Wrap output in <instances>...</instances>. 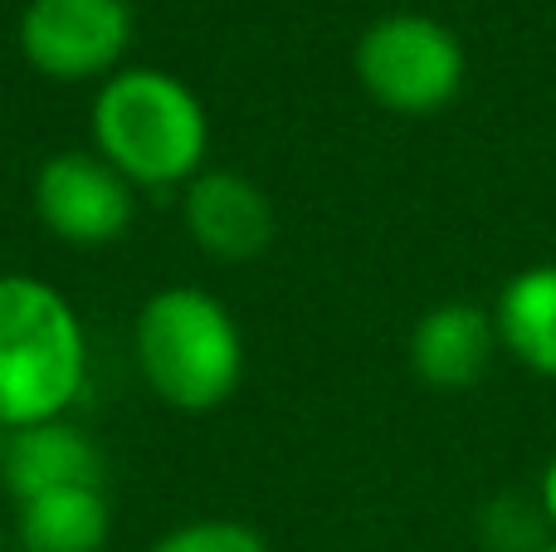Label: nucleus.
<instances>
[{
    "label": "nucleus",
    "instance_id": "13",
    "mask_svg": "<svg viewBox=\"0 0 556 552\" xmlns=\"http://www.w3.org/2000/svg\"><path fill=\"white\" fill-rule=\"evenodd\" d=\"M538 509H542V518H547V528H552V538H556V455L547 460V469H542Z\"/></svg>",
    "mask_w": 556,
    "mask_h": 552
},
{
    "label": "nucleus",
    "instance_id": "1",
    "mask_svg": "<svg viewBox=\"0 0 556 552\" xmlns=\"http://www.w3.org/2000/svg\"><path fill=\"white\" fill-rule=\"evenodd\" d=\"M88 147L132 191H186L211 156V113L181 74L123 64L93 88Z\"/></svg>",
    "mask_w": 556,
    "mask_h": 552
},
{
    "label": "nucleus",
    "instance_id": "11",
    "mask_svg": "<svg viewBox=\"0 0 556 552\" xmlns=\"http://www.w3.org/2000/svg\"><path fill=\"white\" fill-rule=\"evenodd\" d=\"M493 328L503 352L556 381V264H528L503 284L493 303Z\"/></svg>",
    "mask_w": 556,
    "mask_h": 552
},
{
    "label": "nucleus",
    "instance_id": "16",
    "mask_svg": "<svg viewBox=\"0 0 556 552\" xmlns=\"http://www.w3.org/2000/svg\"><path fill=\"white\" fill-rule=\"evenodd\" d=\"M0 440H5V436H0Z\"/></svg>",
    "mask_w": 556,
    "mask_h": 552
},
{
    "label": "nucleus",
    "instance_id": "12",
    "mask_svg": "<svg viewBox=\"0 0 556 552\" xmlns=\"http://www.w3.org/2000/svg\"><path fill=\"white\" fill-rule=\"evenodd\" d=\"M152 552H269V538L240 518H191L156 538Z\"/></svg>",
    "mask_w": 556,
    "mask_h": 552
},
{
    "label": "nucleus",
    "instance_id": "4",
    "mask_svg": "<svg viewBox=\"0 0 556 552\" xmlns=\"http://www.w3.org/2000/svg\"><path fill=\"white\" fill-rule=\"evenodd\" d=\"M356 84L395 117H434L464 93L469 59L444 20L395 10L362 29L352 49Z\"/></svg>",
    "mask_w": 556,
    "mask_h": 552
},
{
    "label": "nucleus",
    "instance_id": "10",
    "mask_svg": "<svg viewBox=\"0 0 556 552\" xmlns=\"http://www.w3.org/2000/svg\"><path fill=\"white\" fill-rule=\"evenodd\" d=\"M113 538V499L108 485L54 489L15 504L10 543L15 552H103Z\"/></svg>",
    "mask_w": 556,
    "mask_h": 552
},
{
    "label": "nucleus",
    "instance_id": "5",
    "mask_svg": "<svg viewBox=\"0 0 556 552\" xmlns=\"http://www.w3.org/2000/svg\"><path fill=\"white\" fill-rule=\"evenodd\" d=\"M137 35L127 0H29L15 49L49 84H103L123 68Z\"/></svg>",
    "mask_w": 556,
    "mask_h": 552
},
{
    "label": "nucleus",
    "instance_id": "2",
    "mask_svg": "<svg viewBox=\"0 0 556 552\" xmlns=\"http://www.w3.org/2000/svg\"><path fill=\"white\" fill-rule=\"evenodd\" d=\"M88 387V333L64 289L0 274V436L59 421Z\"/></svg>",
    "mask_w": 556,
    "mask_h": 552
},
{
    "label": "nucleus",
    "instance_id": "9",
    "mask_svg": "<svg viewBox=\"0 0 556 552\" xmlns=\"http://www.w3.org/2000/svg\"><path fill=\"white\" fill-rule=\"evenodd\" d=\"M0 485L15 504L54 489H78V485H108V465L98 440L68 416L39 421V426L10 430L0 440Z\"/></svg>",
    "mask_w": 556,
    "mask_h": 552
},
{
    "label": "nucleus",
    "instance_id": "6",
    "mask_svg": "<svg viewBox=\"0 0 556 552\" xmlns=\"http://www.w3.org/2000/svg\"><path fill=\"white\" fill-rule=\"evenodd\" d=\"M35 215L59 244L74 250H103L132 230L137 191L93 152V147H64L49 152L29 186Z\"/></svg>",
    "mask_w": 556,
    "mask_h": 552
},
{
    "label": "nucleus",
    "instance_id": "14",
    "mask_svg": "<svg viewBox=\"0 0 556 552\" xmlns=\"http://www.w3.org/2000/svg\"><path fill=\"white\" fill-rule=\"evenodd\" d=\"M0 552H5V528H0Z\"/></svg>",
    "mask_w": 556,
    "mask_h": 552
},
{
    "label": "nucleus",
    "instance_id": "8",
    "mask_svg": "<svg viewBox=\"0 0 556 552\" xmlns=\"http://www.w3.org/2000/svg\"><path fill=\"white\" fill-rule=\"evenodd\" d=\"M493 352H498L493 309L469 299H444L415 318L405 357L430 391H469L493 367Z\"/></svg>",
    "mask_w": 556,
    "mask_h": 552
},
{
    "label": "nucleus",
    "instance_id": "3",
    "mask_svg": "<svg viewBox=\"0 0 556 552\" xmlns=\"http://www.w3.org/2000/svg\"><path fill=\"white\" fill-rule=\"evenodd\" d=\"M132 357L162 406L205 416L220 411L244 381V333L230 303L195 284L156 289L137 309Z\"/></svg>",
    "mask_w": 556,
    "mask_h": 552
},
{
    "label": "nucleus",
    "instance_id": "7",
    "mask_svg": "<svg viewBox=\"0 0 556 552\" xmlns=\"http://www.w3.org/2000/svg\"><path fill=\"white\" fill-rule=\"evenodd\" d=\"M181 221L195 250H205L220 264L260 260L278 230L269 191L244 172H220V166H205L181 191Z\"/></svg>",
    "mask_w": 556,
    "mask_h": 552
},
{
    "label": "nucleus",
    "instance_id": "15",
    "mask_svg": "<svg viewBox=\"0 0 556 552\" xmlns=\"http://www.w3.org/2000/svg\"><path fill=\"white\" fill-rule=\"evenodd\" d=\"M542 552H556V538H552V543H547V548H542Z\"/></svg>",
    "mask_w": 556,
    "mask_h": 552
}]
</instances>
